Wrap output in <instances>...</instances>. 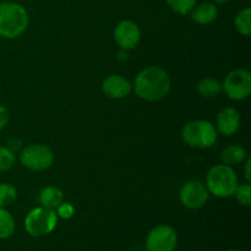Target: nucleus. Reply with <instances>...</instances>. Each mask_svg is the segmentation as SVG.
Wrapping results in <instances>:
<instances>
[{
	"mask_svg": "<svg viewBox=\"0 0 251 251\" xmlns=\"http://www.w3.org/2000/svg\"><path fill=\"white\" fill-rule=\"evenodd\" d=\"M171 86V76L164 69L159 66H149L137 74L134 91L137 97L146 102H157L168 95Z\"/></svg>",
	"mask_w": 251,
	"mask_h": 251,
	"instance_id": "f257e3e1",
	"label": "nucleus"
},
{
	"mask_svg": "<svg viewBox=\"0 0 251 251\" xmlns=\"http://www.w3.org/2000/svg\"><path fill=\"white\" fill-rule=\"evenodd\" d=\"M28 24V12L24 5L15 1L0 2V36L17 38L26 31Z\"/></svg>",
	"mask_w": 251,
	"mask_h": 251,
	"instance_id": "f03ea898",
	"label": "nucleus"
},
{
	"mask_svg": "<svg viewBox=\"0 0 251 251\" xmlns=\"http://www.w3.org/2000/svg\"><path fill=\"white\" fill-rule=\"evenodd\" d=\"M206 188L208 193L216 198L227 199L234 195V191L239 184L234 169L227 164H216L206 176Z\"/></svg>",
	"mask_w": 251,
	"mask_h": 251,
	"instance_id": "7ed1b4c3",
	"label": "nucleus"
},
{
	"mask_svg": "<svg viewBox=\"0 0 251 251\" xmlns=\"http://www.w3.org/2000/svg\"><path fill=\"white\" fill-rule=\"evenodd\" d=\"M181 139L188 146L194 149H211L217 144L218 131L208 120H191L184 125Z\"/></svg>",
	"mask_w": 251,
	"mask_h": 251,
	"instance_id": "20e7f679",
	"label": "nucleus"
},
{
	"mask_svg": "<svg viewBox=\"0 0 251 251\" xmlns=\"http://www.w3.org/2000/svg\"><path fill=\"white\" fill-rule=\"evenodd\" d=\"M58 216L55 210L46 207H36L27 213L25 218V229L31 237L38 238L48 235L58 226Z\"/></svg>",
	"mask_w": 251,
	"mask_h": 251,
	"instance_id": "39448f33",
	"label": "nucleus"
},
{
	"mask_svg": "<svg viewBox=\"0 0 251 251\" xmlns=\"http://www.w3.org/2000/svg\"><path fill=\"white\" fill-rule=\"evenodd\" d=\"M54 153L48 146L41 144L29 145L20 152V162L27 169L42 172L50 168L54 163Z\"/></svg>",
	"mask_w": 251,
	"mask_h": 251,
	"instance_id": "423d86ee",
	"label": "nucleus"
},
{
	"mask_svg": "<svg viewBox=\"0 0 251 251\" xmlns=\"http://www.w3.org/2000/svg\"><path fill=\"white\" fill-rule=\"evenodd\" d=\"M222 91L233 100H243L251 93V73L245 69H235L227 74Z\"/></svg>",
	"mask_w": 251,
	"mask_h": 251,
	"instance_id": "0eeeda50",
	"label": "nucleus"
},
{
	"mask_svg": "<svg viewBox=\"0 0 251 251\" xmlns=\"http://www.w3.org/2000/svg\"><path fill=\"white\" fill-rule=\"evenodd\" d=\"M178 234L168 225L156 226L150 230L146 238V249L149 251H176Z\"/></svg>",
	"mask_w": 251,
	"mask_h": 251,
	"instance_id": "6e6552de",
	"label": "nucleus"
},
{
	"mask_svg": "<svg viewBox=\"0 0 251 251\" xmlns=\"http://www.w3.org/2000/svg\"><path fill=\"white\" fill-rule=\"evenodd\" d=\"M210 198L206 184L201 180H189L179 191V200L189 210H199L206 205Z\"/></svg>",
	"mask_w": 251,
	"mask_h": 251,
	"instance_id": "1a4fd4ad",
	"label": "nucleus"
},
{
	"mask_svg": "<svg viewBox=\"0 0 251 251\" xmlns=\"http://www.w3.org/2000/svg\"><path fill=\"white\" fill-rule=\"evenodd\" d=\"M141 39V31L136 22L123 20L114 29V41L120 49L131 50L136 48Z\"/></svg>",
	"mask_w": 251,
	"mask_h": 251,
	"instance_id": "9d476101",
	"label": "nucleus"
},
{
	"mask_svg": "<svg viewBox=\"0 0 251 251\" xmlns=\"http://www.w3.org/2000/svg\"><path fill=\"white\" fill-rule=\"evenodd\" d=\"M102 91L112 100H123L131 93L132 85L126 77L114 74L103 80Z\"/></svg>",
	"mask_w": 251,
	"mask_h": 251,
	"instance_id": "9b49d317",
	"label": "nucleus"
},
{
	"mask_svg": "<svg viewBox=\"0 0 251 251\" xmlns=\"http://www.w3.org/2000/svg\"><path fill=\"white\" fill-rule=\"evenodd\" d=\"M240 123H242L240 113L235 108L227 107L218 113L216 129L225 136H233L239 130Z\"/></svg>",
	"mask_w": 251,
	"mask_h": 251,
	"instance_id": "f8f14e48",
	"label": "nucleus"
},
{
	"mask_svg": "<svg viewBox=\"0 0 251 251\" xmlns=\"http://www.w3.org/2000/svg\"><path fill=\"white\" fill-rule=\"evenodd\" d=\"M191 20L198 25H210L218 17V9L215 2L203 1L195 5L189 12Z\"/></svg>",
	"mask_w": 251,
	"mask_h": 251,
	"instance_id": "ddd939ff",
	"label": "nucleus"
},
{
	"mask_svg": "<svg viewBox=\"0 0 251 251\" xmlns=\"http://www.w3.org/2000/svg\"><path fill=\"white\" fill-rule=\"evenodd\" d=\"M248 152L240 145H230L226 147L221 153V161L223 164L227 166H237V164L243 163L248 158Z\"/></svg>",
	"mask_w": 251,
	"mask_h": 251,
	"instance_id": "4468645a",
	"label": "nucleus"
},
{
	"mask_svg": "<svg viewBox=\"0 0 251 251\" xmlns=\"http://www.w3.org/2000/svg\"><path fill=\"white\" fill-rule=\"evenodd\" d=\"M64 200L63 191L56 186H47L39 194V202L43 207L55 210Z\"/></svg>",
	"mask_w": 251,
	"mask_h": 251,
	"instance_id": "2eb2a0df",
	"label": "nucleus"
},
{
	"mask_svg": "<svg viewBox=\"0 0 251 251\" xmlns=\"http://www.w3.org/2000/svg\"><path fill=\"white\" fill-rule=\"evenodd\" d=\"M198 92L203 98H215L223 92L222 83L217 78L203 77L199 81Z\"/></svg>",
	"mask_w": 251,
	"mask_h": 251,
	"instance_id": "dca6fc26",
	"label": "nucleus"
},
{
	"mask_svg": "<svg viewBox=\"0 0 251 251\" xmlns=\"http://www.w3.org/2000/svg\"><path fill=\"white\" fill-rule=\"evenodd\" d=\"M15 218L5 207H0V240L11 237L15 232Z\"/></svg>",
	"mask_w": 251,
	"mask_h": 251,
	"instance_id": "f3484780",
	"label": "nucleus"
},
{
	"mask_svg": "<svg viewBox=\"0 0 251 251\" xmlns=\"http://www.w3.org/2000/svg\"><path fill=\"white\" fill-rule=\"evenodd\" d=\"M234 26L237 31L243 36H250L251 34V9L245 7L237 14L234 19Z\"/></svg>",
	"mask_w": 251,
	"mask_h": 251,
	"instance_id": "a211bd4d",
	"label": "nucleus"
},
{
	"mask_svg": "<svg viewBox=\"0 0 251 251\" xmlns=\"http://www.w3.org/2000/svg\"><path fill=\"white\" fill-rule=\"evenodd\" d=\"M17 199V190L12 184L1 183L0 184V207L11 206Z\"/></svg>",
	"mask_w": 251,
	"mask_h": 251,
	"instance_id": "6ab92c4d",
	"label": "nucleus"
},
{
	"mask_svg": "<svg viewBox=\"0 0 251 251\" xmlns=\"http://www.w3.org/2000/svg\"><path fill=\"white\" fill-rule=\"evenodd\" d=\"M198 0H166L168 6L178 15H189Z\"/></svg>",
	"mask_w": 251,
	"mask_h": 251,
	"instance_id": "aec40b11",
	"label": "nucleus"
},
{
	"mask_svg": "<svg viewBox=\"0 0 251 251\" xmlns=\"http://www.w3.org/2000/svg\"><path fill=\"white\" fill-rule=\"evenodd\" d=\"M16 154L6 146H0V172H7L15 166Z\"/></svg>",
	"mask_w": 251,
	"mask_h": 251,
	"instance_id": "412c9836",
	"label": "nucleus"
},
{
	"mask_svg": "<svg viewBox=\"0 0 251 251\" xmlns=\"http://www.w3.org/2000/svg\"><path fill=\"white\" fill-rule=\"evenodd\" d=\"M234 195L237 200L239 201L240 205L249 207L251 205V185L250 183L238 184L237 189L234 191Z\"/></svg>",
	"mask_w": 251,
	"mask_h": 251,
	"instance_id": "4be33fe9",
	"label": "nucleus"
},
{
	"mask_svg": "<svg viewBox=\"0 0 251 251\" xmlns=\"http://www.w3.org/2000/svg\"><path fill=\"white\" fill-rule=\"evenodd\" d=\"M55 213L58 217L63 218V220H70L74 215H75V208L71 203L69 202H61L58 207L55 208Z\"/></svg>",
	"mask_w": 251,
	"mask_h": 251,
	"instance_id": "5701e85b",
	"label": "nucleus"
},
{
	"mask_svg": "<svg viewBox=\"0 0 251 251\" xmlns=\"http://www.w3.org/2000/svg\"><path fill=\"white\" fill-rule=\"evenodd\" d=\"M6 147L10 151L14 152V153L16 154L17 152H21V150L24 149V144H22V140L19 139V137H11V139H9V141H7Z\"/></svg>",
	"mask_w": 251,
	"mask_h": 251,
	"instance_id": "b1692460",
	"label": "nucleus"
},
{
	"mask_svg": "<svg viewBox=\"0 0 251 251\" xmlns=\"http://www.w3.org/2000/svg\"><path fill=\"white\" fill-rule=\"evenodd\" d=\"M10 119V113L2 104H0V131L7 125Z\"/></svg>",
	"mask_w": 251,
	"mask_h": 251,
	"instance_id": "393cba45",
	"label": "nucleus"
},
{
	"mask_svg": "<svg viewBox=\"0 0 251 251\" xmlns=\"http://www.w3.org/2000/svg\"><path fill=\"white\" fill-rule=\"evenodd\" d=\"M247 163H245V169H244V173H245V178H247V181L248 183H250L251 181V172H250V167H251V158L250 157H248L247 159Z\"/></svg>",
	"mask_w": 251,
	"mask_h": 251,
	"instance_id": "a878e982",
	"label": "nucleus"
},
{
	"mask_svg": "<svg viewBox=\"0 0 251 251\" xmlns=\"http://www.w3.org/2000/svg\"><path fill=\"white\" fill-rule=\"evenodd\" d=\"M129 59V50H125V49H120L119 53H118V60L119 61H126Z\"/></svg>",
	"mask_w": 251,
	"mask_h": 251,
	"instance_id": "bb28decb",
	"label": "nucleus"
},
{
	"mask_svg": "<svg viewBox=\"0 0 251 251\" xmlns=\"http://www.w3.org/2000/svg\"><path fill=\"white\" fill-rule=\"evenodd\" d=\"M227 1H229V0H212V2H216V4H225Z\"/></svg>",
	"mask_w": 251,
	"mask_h": 251,
	"instance_id": "cd10ccee",
	"label": "nucleus"
},
{
	"mask_svg": "<svg viewBox=\"0 0 251 251\" xmlns=\"http://www.w3.org/2000/svg\"><path fill=\"white\" fill-rule=\"evenodd\" d=\"M227 251H242V250H237V249H230V250H227Z\"/></svg>",
	"mask_w": 251,
	"mask_h": 251,
	"instance_id": "c85d7f7f",
	"label": "nucleus"
}]
</instances>
